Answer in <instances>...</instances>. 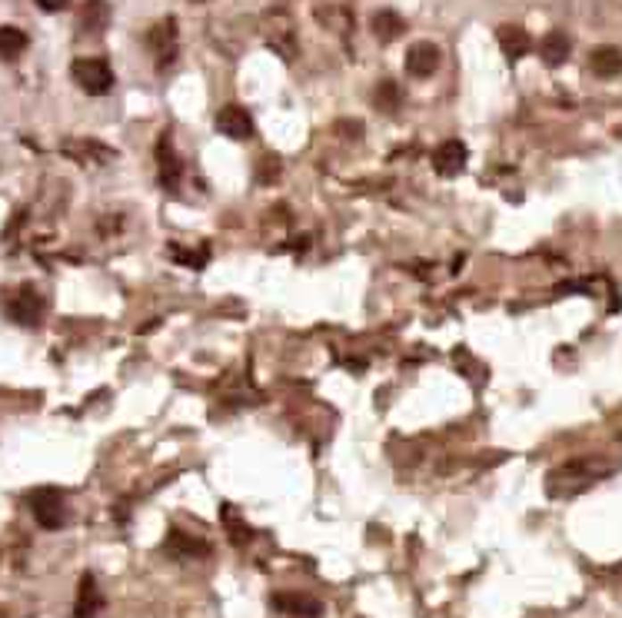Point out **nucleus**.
<instances>
[{"label": "nucleus", "instance_id": "nucleus-1", "mask_svg": "<svg viewBox=\"0 0 622 618\" xmlns=\"http://www.w3.org/2000/svg\"><path fill=\"white\" fill-rule=\"evenodd\" d=\"M602 475H606V462H599V459L566 462V466H560V469L546 479V492L552 499L579 496L583 489H589L593 482H599Z\"/></svg>", "mask_w": 622, "mask_h": 618}, {"label": "nucleus", "instance_id": "nucleus-2", "mask_svg": "<svg viewBox=\"0 0 622 618\" xmlns=\"http://www.w3.org/2000/svg\"><path fill=\"white\" fill-rule=\"evenodd\" d=\"M177 37H180V30H177L173 17H160L157 24L146 30V50L153 54L160 70H167L173 63V57H177Z\"/></svg>", "mask_w": 622, "mask_h": 618}, {"label": "nucleus", "instance_id": "nucleus-3", "mask_svg": "<svg viewBox=\"0 0 622 618\" xmlns=\"http://www.w3.org/2000/svg\"><path fill=\"white\" fill-rule=\"evenodd\" d=\"M30 509H34L37 522L50 532L63 529V522H67V502H63L61 489H34L30 492Z\"/></svg>", "mask_w": 622, "mask_h": 618}, {"label": "nucleus", "instance_id": "nucleus-4", "mask_svg": "<svg viewBox=\"0 0 622 618\" xmlns=\"http://www.w3.org/2000/svg\"><path fill=\"white\" fill-rule=\"evenodd\" d=\"M70 73L73 80H77V87L87 90V94H107L110 87H113V70L100 57H80V61H73Z\"/></svg>", "mask_w": 622, "mask_h": 618}, {"label": "nucleus", "instance_id": "nucleus-5", "mask_svg": "<svg viewBox=\"0 0 622 618\" xmlns=\"http://www.w3.org/2000/svg\"><path fill=\"white\" fill-rule=\"evenodd\" d=\"M7 316H11L17 326H37L44 319V300L34 286H21L7 300Z\"/></svg>", "mask_w": 622, "mask_h": 618}, {"label": "nucleus", "instance_id": "nucleus-6", "mask_svg": "<svg viewBox=\"0 0 622 618\" xmlns=\"http://www.w3.org/2000/svg\"><path fill=\"white\" fill-rule=\"evenodd\" d=\"M439 63H443V50L433 40H419L406 50V73L416 80H429L439 70Z\"/></svg>", "mask_w": 622, "mask_h": 618}, {"label": "nucleus", "instance_id": "nucleus-7", "mask_svg": "<svg viewBox=\"0 0 622 618\" xmlns=\"http://www.w3.org/2000/svg\"><path fill=\"white\" fill-rule=\"evenodd\" d=\"M263 37L270 40V47L286 54V57L296 54V47H293V44H296V34H293V21L286 11H270L267 17H263Z\"/></svg>", "mask_w": 622, "mask_h": 618}, {"label": "nucleus", "instance_id": "nucleus-8", "mask_svg": "<svg viewBox=\"0 0 622 618\" xmlns=\"http://www.w3.org/2000/svg\"><path fill=\"white\" fill-rule=\"evenodd\" d=\"M466 160H469V150H466L463 140H446V144L436 146L433 153V167L443 177H460L466 170Z\"/></svg>", "mask_w": 622, "mask_h": 618}, {"label": "nucleus", "instance_id": "nucleus-9", "mask_svg": "<svg viewBox=\"0 0 622 618\" xmlns=\"http://www.w3.org/2000/svg\"><path fill=\"white\" fill-rule=\"evenodd\" d=\"M217 130L230 140H250L253 136V117L244 107H223L217 113Z\"/></svg>", "mask_w": 622, "mask_h": 618}, {"label": "nucleus", "instance_id": "nucleus-10", "mask_svg": "<svg viewBox=\"0 0 622 618\" xmlns=\"http://www.w3.org/2000/svg\"><path fill=\"white\" fill-rule=\"evenodd\" d=\"M273 602H277V608H280L283 615H293V618H319V612H323L319 598H313V595L306 592H283Z\"/></svg>", "mask_w": 622, "mask_h": 618}, {"label": "nucleus", "instance_id": "nucleus-11", "mask_svg": "<svg viewBox=\"0 0 622 618\" xmlns=\"http://www.w3.org/2000/svg\"><path fill=\"white\" fill-rule=\"evenodd\" d=\"M100 608V589L97 579L84 572L80 575V585H77V606H73V618H94Z\"/></svg>", "mask_w": 622, "mask_h": 618}, {"label": "nucleus", "instance_id": "nucleus-12", "mask_svg": "<svg viewBox=\"0 0 622 618\" xmlns=\"http://www.w3.org/2000/svg\"><path fill=\"white\" fill-rule=\"evenodd\" d=\"M157 167H160V183H163L167 190H177V183H180V160H177V153H173L170 136H160Z\"/></svg>", "mask_w": 622, "mask_h": 618}, {"label": "nucleus", "instance_id": "nucleus-13", "mask_svg": "<svg viewBox=\"0 0 622 618\" xmlns=\"http://www.w3.org/2000/svg\"><path fill=\"white\" fill-rule=\"evenodd\" d=\"M369 30H373L383 44H390V40L406 34V21H402L396 11H377L373 17H369Z\"/></svg>", "mask_w": 622, "mask_h": 618}, {"label": "nucleus", "instance_id": "nucleus-14", "mask_svg": "<svg viewBox=\"0 0 622 618\" xmlns=\"http://www.w3.org/2000/svg\"><path fill=\"white\" fill-rule=\"evenodd\" d=\"M496 40H500L502 54H506L510 61H519L526 50H529V34L516 24H502L500 30H496Z\"/></svg>", "mask_w": 622, "mask_h": 618}, {"label": "nucleus", "instance_id": "nucleus-15", "mask_svg": "<svg viewBox=\"0 0 622 618\" xmlns=\"http://www.w3.org/2000/svg\"><path fill=\"white\" fill-rule=\"evenodd\" d=\"M589 70L596 77H616L622 70V50L619 47H599L589 57Z\"/></svg>", "mask_w": 622, "mask_h": 618}, {"label": "nucleus", "instance_id": "nucleus-16", "mask_svg": "<svg viewBox=\"0 0 622 618\" xmlns=\"http://www.w3.org/2000/svg\"><path fill=\"white\" fill-rule=\"evenodd\" d=\"M107 24H110L107 0H87L84 7H80V27H84V30H90V34H100Z\"/></svg>", "mask_w": 622, "mask_h": 618}, {"label": "nucleus", "instance_id": "nucleus-17", "mask_svg": "<svg viewBox=\"0 0 622 618\" xmlns=\"http://www.w3.org/2000/svg\"><path fill=\"white\" fill-rule=\"evenodd\" d=\"M27 50V34L17 27H0V61H17Z\"/></svg>", "mask_w": 622, "mask_h": 618}, {"label": "nucleus", "instance_id": "nucleus-18", "mask_svg": "<svg viewBox=\"0 0 622 618\" xmlns=\"http://www.w3.org/2000/svg\"><path fill=\"white\" fill-rule=\"evenodd\" d=\"M400 87L393 84V80H379L377 90H373V107L379 110V113H396L400 110Z\"/></svg>", "mask_w": 622, "mask_h": 618}, {"label": "nucleus", "instance_id": "nucleus-19", "mask_svg": "<svg viewBox=\"0 0 622 618\" xmlns=\"http://www.w3.org/2000/svg\"><path fill=\"white\" fill-rule=\"evenodd\" d=\"M566 57H569V37L549 34L546 40H543V61H546L549 67H560Z\"/></svg>", "mask_w": 622, "mask_h": 618}, {"label": "nucleus", "instance_id": "nucleus-20", "mask_svg": "<svg viewBox=\"0 0 622 618\" xmlns=\"http://www.w3.org/2000/svg\"><path fill=\"white\" fill-rule=\"evenodd\" d=\"M227 535H230L233 542H240V546H246V542L253 539V532H250L236 515H230V512H227Z\"/></svg>", "mask_w": 622, "mask_h": 618}, {"label": "nucleus", "instance_id": "nucleus-21", "mask_svg": "<svg viewBox=\"0 0 622 618\" xmlns=\"http://www.w3.org/2000/svg\"><path fill=\"white\" fill-rule=\"evenodd\" d=\"M67 4H70V0H37V7H40V11H50V13L63 11Z\"/></svg>", "mask_w": 622, "mask_h": 618}, {"label": "nucleus", "instance_id": "nucleus-22", "mask_svg": "<svg viewBox=\"0 0 622 618\" xmlns=\"http://www.w3.org/2000/svg\"><path fill=\"white\" fill-rule=\"evenodd\" d=\"M190 4H207V0H190Z\"/></svg>", "mask_w": 622, "mask_h": 618}]
</instances>
